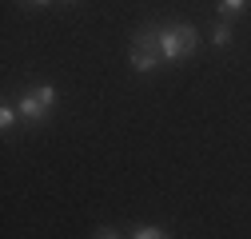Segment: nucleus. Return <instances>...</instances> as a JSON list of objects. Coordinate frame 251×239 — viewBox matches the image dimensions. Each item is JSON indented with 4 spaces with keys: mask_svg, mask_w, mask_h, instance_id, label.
Instances as JSON below:
<instances>
[{
    "mask_svg": "<svg viewBox=\"0 0 251 239\" xmlns=\"http://www.w3.org/2000/svg\"><path fill=\"white\" fill-rule=\"evenodd\" d=\"M196 44H200V36H196L192 24H168V28H160V52H164L168 64H179V60L196 56Z\"/></svg>",
    "mask_w": 251,
    "mask_h": 239,
    "instance_id": "f257e3e1",
    "label": "nucleus"
},
{
    "mask_svg": "<svg viewBox=\"0 0 251 239\" xmlns=\"http://www.w3.org/2000/svg\"><path fill=\"white\" fill-rule=\"evenodd\" d=\"M128 60H132V68H136V72H155V68L164 64L160 32H155V28H140V32L132 36V52H128Z\"/></svg>",
    "mask_w": 251,
    "mask_h": 239,
    "instance_id": "f03ea898",
    "label": "nucleus"
},
{
    "mask_svg": "<svg viewBox=\"0 0 251 239\" xmlns=\"http://www.w3.org/2000/svg\"><path fill=\"white\" fill-rule=\"evenodd\" d=\"M52 104H56V88H52V84H36L32 92H24V96H20L16 112H20L24 124H40V120L48 116Z\"/></svg>",
    "mask_w": 251,
    "mask_h": 239,
    "instance_id": "7ed1b4c3",
    "label": "nucleus"
},
{
    "mask_svg": "<svg viewBox=\"0 0 251 239\" xmlns=\"http://www.w3.org/2000/svg\"><path fill=\"white\" fill-rule=\"evenodd\" d=\"M251 0H219V20H231L235 12H243Z\"/></svg>",
    "mask_w": 251,
    "mask_h": 239,
    "instance_id": "20e7f679",
    "label": "nucleus"
},
{
    "mask_svg": "<svg viewBox=\"0 0 251 239\" xmlns=\"http://www.w3.org/2000/svg\"><path fill=\"white\" fill-rule=\"evenodd\" d=\"M211 40H215V48H227V44H231V24L219 20V24L211 28Z\"/></svg>",
    "mask_w": 251,
    "mask_h": 239,
    "instance_id": "39448f33",
    "label": "nucleus"
},
{
    "mask_svg": "<svg viewBox=\"0 0 251 239\" xmlns=\"http://www.w3.org/2000/svg\"><path fill=\"white\" fill-rule=\"evenodd\" d=\"M132 239H172V235H168L164 227H136Z\"/></svg>",
    "mask_w": 251,
    "mask_h": 239,
    "instance_id": "423d86ee",
    "label": "nucleus"
},
{
    "mask_svg": "<svg viewBox=\"0 0 251 239\" xmlns=\"http://www.w3.org/2000/svg\"><path fill=\"white\" fill-rule=\"evenodd\" d=\"M16 120H20V112H16L12 104H4V108H0V128H4V132H8L12 124H16Z\"/></svg>",
    "mask_w": 251,
    "mask_h": 239,
    "instance_id": "0eeeda50",
    "label": "nucleus"
},
{
    "mask_svg": "<svg viewBox=\"0 0 251 239\" xmlns=\"http://www.w3.org/2000/svg\"><path fill=\"white\" fill-rule=\"evenodd\" d=\"M96 239H120V231H112V227H100V231H96Z\"/></svg>",
    "mask_w": 251,
    "mask_h": 239,
    "instance_id": "6e6552de",
    "label": "nucleus"
},
{
    "mask_svg": "<svg viewBox=\"0 0 251 239\" xmlns=\"http://www.w3.org/2000/svg\"><path fill=\"white\" fill-rule=\"evenodd\" d=\"M24 4H32V8H44V4H52V0H24Z\"/></svg>",
    "mask_w": 251,
    "mask_h": 239,
    "instance_id": "1a4fd4ad",
    "label": "nucleus"
},
{
    "mask_svg": "<svg viewBox=\"0 0 251 239\" xmlns=\"http://www.w3.org/2000/svg\"><path fill=\"white\" fill-rule=\"evenodd\" d=\"M60 4H72V0H60Z\"/></svg>",
    "mask_w": 251,
    "mask_h": 239,
    "instance_id": "9d476101",
    "label": "nucleus"
}]
</instances>
